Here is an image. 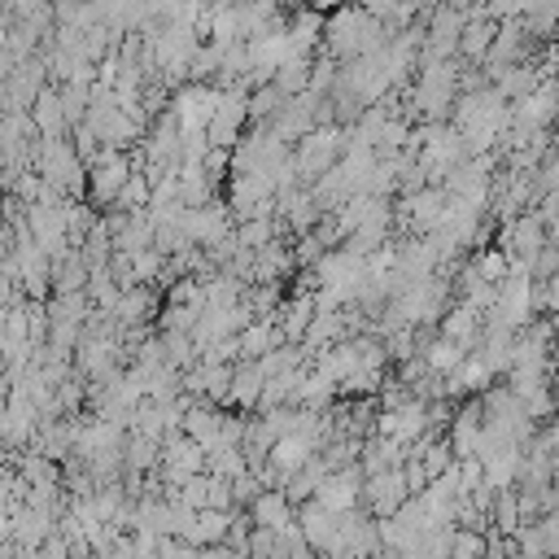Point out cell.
I'll list each match as a JSON object with an SVG mask.
<instances>
[{
    "label": "cell",
    "mask_w": 559,
    "mask_h": 559,
    "mask_svg": "<svg viewBox=\"0 0 559 559\" xmlns=\"http://www.w3.org/2000/svg\"><path fill=\"white\" fill-rule=\"evenodd\" d=\"M459 362H463V349H459L454 341H445V336L424 349V367H428V371H445V376H450Z\"/></svg>",
    "instance_id": "obj_2"
},
{
    "label": "cell",
    "mask_w": 559,
    "mask_h": 559,
    "mask_svg": "<svg viewBox=\"0 0 559 559\" xmlns=\"http://www.w3.org/2000/svg\"><path fill=\"white\" fill-rule=\"evenodd\" d=\"M122 183H127V162H122V157H114V153H105V162L92 170V192H96V197H105V201H118Z\"/></svg>",
    "instance_id": "obj_1"
}]
</instances>
